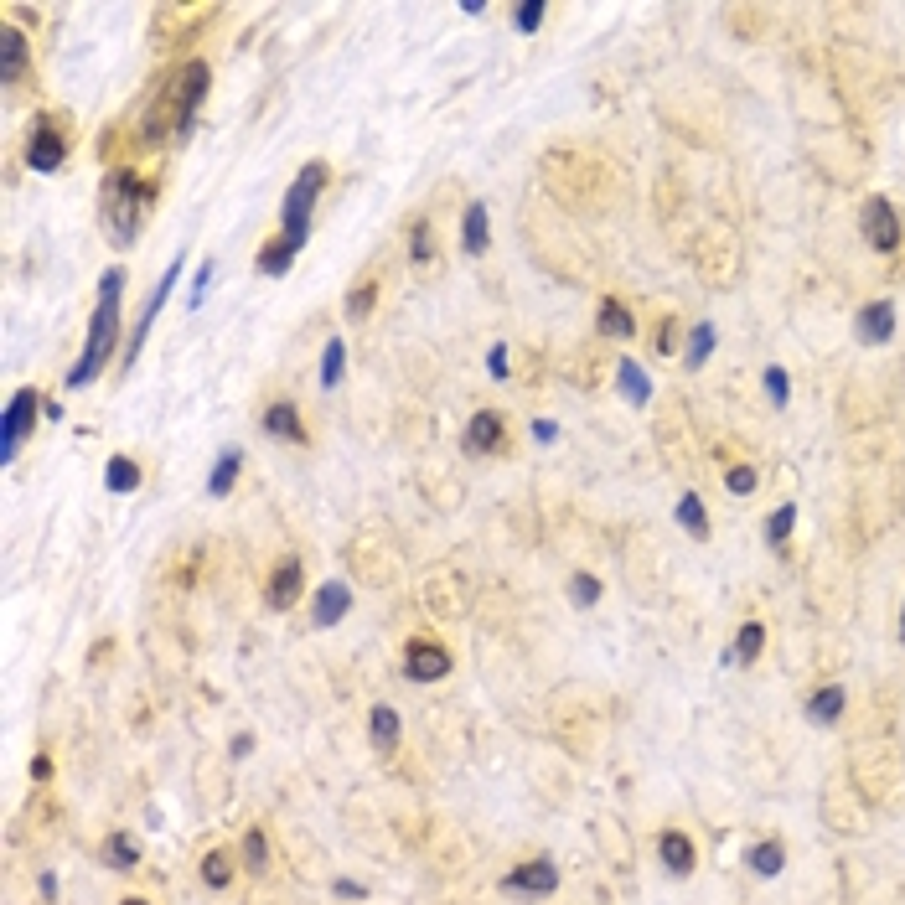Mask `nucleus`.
<instances>
[{"mask_svg": "<svg viewBox=\"0 0 905 905\" xmlns=\"http://www.w3.org/2000/svg\"><path fill=\"white\" fill-rule=\"evenodd\" d=\"M207 83H213L207 63H181L176 73H166L156 104H150V114H145V140H166V135L187 140L192 125H197V109L207 99Z\"/></svg>", "mask_w": 905, "mask_h": 905, "instance_id": "obj_1", "label": "nucleus"}, {"mask_svg": "<svg viewBox=\"0 0 905 905\" xmlns=\"http://www.w3.org/2000/svg\"><path fill=\"white\" fill-rule=\"evenodd\" d=\"M119 300H125V269H104L99 275V306H94V321H88V347L78 357V368L68 373L73 388L94 383L99 368L109 362V352L119 342Z\"/></svg>", "mask_w": 905, "mask_h": 905, "instance_id": "obj_2", "label": "nucleus"}, {"mask_svg": "<svg viewBox=\"0 0 905 905\" xmlns=\"http://www.w3.org/2000/svg\"><path fill=\"white\" fill-rule=\"evenodd\" d=\"M150 207H156V181H140L130 166L109 171L104 181V228L114 233V244H135Z\"/></svg>", "mask_w": 905, "mask_h": 905, "instance_id": "obj_3", "label": "nucleus"}, {"mask_svg": "<svg viewBox=\"0 0 905 905\" xmlns=\"http://www.w3.org/2000/svg\"><path fill=\"white\" fill-rule=\"evenodd\" d=\"M321 192H326V161H306L300 166V176L290 181V192H285V202H280V238L300 254L306 249V238H311V218H316V202H321Z\"/></svg>", "mask_w": 905, "mask_h": 905, "instance_id": "obj_4", "label": "nucleus"}, {"mask_svg": "<svg viewBox=\"0 0 905 905\" xmlns=\"http://www.w3.org/2000/svg\"><path fill=\"white\" fill-rule=\"evenodd\" d=\"M37 409H42L37 388H16V394H11V404H6V425H0V461H16V450H21L26 430L37 425Z\"/></svg>", "mask_w": 905, "mask_h": 905, "instance_id": "obj_5", "label": "nucleus"}, {"mask_svg": "<svg viewBox=\"0 0 905 905\" xmlns=\"http://www.w3.org/2000/svg\"><path fill=\"white\" fill-rule=\"evenodd\" d=\"M864 244L874 254H895L900 249V218L885 197H869L864 202Z\"/></svg>", "mask_w": 905, "mask_h": 905, "instance_id": "obj_6", "label": "nucleus"}, {"mask_svg": "<svg viewBox=\"0 0 905 905\" xmlns=\"http://www.w3.org/2000/svg\"><path fill=\"white\" fill-rule=\"evenodd\" d=\"M63 161H68V140L57 135L52 119H37L32 140H26V166L42 171V176H52V171H63Z\"/></svg>", "mask_w": 905, "mask_h": 905, "instance_id": "obj_7", "label": "nucleus"}, {"mask_svg": "<svg viewBox=\"0 0 905 905\" xmlns=\"http://www.w3.org/2000/svg\"><path fill=\"white\" fill-rule=\"evenodd\" d=\"M404 673H409V683H440V678L450 673V652H445L440 642L414 637V642L404 647Z\"/></svg>", "mask_w": 905, "mask_h": 905, "instance_id": "obj_8", "label": "nucleus"}, {"mask_svg": "<svg viewBox=\"0 0 905 905\" xmlns=\"http://www.w3.org/2000/svg\"><path fill=\"white\" fill-rule=\"evenodd\" d=\"M181 280V259H171V269L161 275V285L145 295V311H140V321H135V331H130V352H125V362H135L140 357V347H145V337H150V326H156V316H161V306L171 300V285Z\"/></svg>", "mask_w": 905, "mask_h": 905, "instance_id": "obj_9", "label": "nucleus"}, {"mask_svg": "<svg viewBox=\"0 0 905 905\" xmlns=\"http://www.w3.org/2000/svg\"><path fill=\"white\" fill-rule=\"evenodd\" d=\"M502 890H507V895H554V890H559V869H554L549 859H533V864H523V869H512L507 880H502Z\"/></svg>", "mask_w": 905, "mask_h": 905, "instance_id": "obj_10", "label": "nucleus"}, {"mask_svg": "<svg viewBox=\"0 0 905 905\" xmlns=\"http://www.w3.org/2000/svg\"><path fill=\"white\" fill-rule=\"evenodd\" d=\"M26 63H32L26 32H16V26H0V78H6V83L26 78Z\"/></svg>", "mask_w": 905, "mask_h": 905, "instance_id": "obj_11", "label": "nucleus"}, {"mask_svg": "<svg viewBox=\"0 0 905 905\" xmlns=\"http://www.w3.org/2000/svg\"><path fill=\"white\" fill-rule=\"evenodd\" d=\"M497 445H502V419L492 409H476L466 425V456H492Z\"/></svg>", "mask_w": 905, "mask_h": 905, "instance_id": "obj_12", "label": "nucleus"}, {"mask_svg": "<svg viewBox=\"0 0 905 905\" xmlns=\"http://www.w3.org/2000/svg\"><path fill=\"white\" fill-rule=\"evenodd\" d=\"M264 600L275 611H290L295 600H300V559H285V564H275V575H269V590H264Z\"/></svg>", "mask_w": 905, "mask_h": 905, "instance_id": "obj_13", "label": "nucleus"}, {"mask_svg": "<svg viewBox=\"0 0 905 905\" xmlns=\"http://www.w3.org/2000/svg\"><path fill=\"white\" fill-rule=\"evenodd\" d=\"M264 435L290 440V445H306V425H300V409H295V404H269V409H264Z\"/></svg>", "mask_w": 905, "mask_h": 905, "instance_id": "obj_14", "label": "nucleus"}, {"mask_svg": "<svg viewBox=\"0 0 905 905\" xmlns=\"http://www.w3.org/2000/svg\"><path fill=\"white\" fill-rule=\"evenodd\" d=\"M895 337V306L890 300H874L859 311V342H890Z\"/></svg>", "mask_w": 905, "mask_h": 905, "instance_id": "obj_15", "label": "nucleus"}, {"mask_svg": "<svg viewBox=\"0 0 905 905\" xmlns=\"http://www.w3.org/2000/svg\"><path fill=\"white\" fill-rule=\"evenodd\" d=\"M347 606H352V590L342 580H326L321 595H316V626H337L347 616Z\"/></svg>", "mask_w": 905, "mask_h": 905, "instance_id": "obj_16", "label": "nucleus"}, {"mask_svg": "<svg viewBox=\"0 0 905 905\" xmlns=\"http://www.w3.org/2000/svg\"><path fill=\"white\" fill-rule=\"evenodd\" d=\"M595 326H600V337H621V342L631 337V331H637V321H631V311L621 306L616 295H606V300H600V311H595Z\"/></svg>", "mask_w": 905, "mask_h": 905, "instance_id": "obj_17", "label": "nucleus"}, {"mask_svg": "<svg viewBox=\"0 0 905 905\" xmlns=\"http://www.w3.org/2000/svg\"><path fill=\"white\" fill-rule=\"evenodd\" d=\"M461 244H466V254H487V202H466Z\"/></svg>", "mask_w": 905, "mask_h": 905, "instance_id": "obj_18", "label": "nucleus"}, {"mask_svg": "<svg viewBox=\"0 0 905 905\" xmlns=\"http://www.w3.org/2000/svg\"><path fill=\"white\" fill-rule=\"evenodd\" d=\"M657 849H662V864H668V874H688V869H693V843H688L683 833L668 828V833L657 838Z\"/></svg>", "mask_w": 905, "mask_h": 905, "instance_id": "obj_19", "label": "nucleus"}, {"mask_svg": "<svg viewBox=\"0 0 905 905\" xmlns=\"http://www.w3.org/2000/svg\"><path fill=\"white\" fill-rule=\"evenodd\" d=\"M238 471H244V450H223L218 466H213V476H207V492H213V497H228L233 481H238Z\"/></svg>", "mask_w": 905, "mask_h": 905, "instance_id": "obj_20", "label": "nucleus"}, {"mask_svg": "<svg viewBox=\"0 0 905 905\" xmlns=\"http://www.w3.org/2000/svg\"><path fill=\"white\" fill-rule=\"evenodd\" d=\"M290 264H295V249L285 244V238H269V244L259 249V275H269V280L290 275Z\"/></svg>", "mask_w": 905, "mask_h": 905, "instance_id": "obj_21", "label": "nucleus"}, {"mask_svg": "<svg viewBox=\"0 0 905 905\" xmlns=\"http://www.w3.org/2000/svg\"><path fill=\"white\" fill-rule=\"evenodd\" d=\"M104 864L109 869H135L140 864V843L130 833H109L104 838Z\"/></svg>", "mask_w": 905, "mask_h": 905, "instance_id": "obj_22", "label": "nucleus"}, {"mask_svg": "<svg viewBox=\"0 0 905 905\" xmlns=\"http://www.w3.org/2000/svg\"><path fill=\"white\" fill-rule=\"evenodd\" d=\"M838 714H843V688H838V683H828V688L812 693V704H807V719H812V724H833Z\"/></svg>", "mask_w": 905, "mask_h": 905, "instance_id": "obj_23", "label": "nucleus"}, {"mask_svg": "<svg viewBox=\"0 0 905 905\" xmlns=\"http://www.w3.org/2000/svg\"><path fill=\"white\" fill-rule=\"evenodd\" d=\"M616 383H621V394H626L631 404H647V399H652V383H647V373L637 368V362H616Z\"/></svg>", "mask_w": 905, "mask_h": 905, "instance_id": "obj_24", "label": "nucleus"}, {"mask_svg": "<svg viewBox=\"0 0 905 905\" xmlns=\"http://www.w3.org/2000/svg\"><path fill=\"white\" fill-rule=\"evenodd\" d=\"M761 647H766V626H761V621H745L740 637H735V647H730V662H756Z\"/></svg>", "mask_w": 905, "mask_h": 905, "instance_id": "obj_25", "label": "nucleus"}, {"mask_svg": "<svg viewBox=\"0 0 905 905\" xmlns=\"http://www.w3.org/2000/svg\"><path fill=\"white\" fill-rule=\"evenodd\" d=\"M104 487H109V492H135V487H140V466H135L130 456H114V461L104 466Z\"/></svg>", "mask_w": 905, "mask_h": 905, "instance_id": "obj_26", "label": "nucleus"}, {"mask_svg": "<svg viewBox=\"0 0 905 905\" xmlns=\"http://www.w3.org/2000/svg\"><path fill=\"white\" fill-rule=\"evenodd\" d=\"M342 368H347V342L331 337L326 352H321V388H337V383H342Z\"/></svg>", "mask_w": 905, "mask_h": 905, "instance_id": "obj_27", "label": "nucleus"}, {"mask_svg": "<svg viewBox=\"0 0 905 905\" xmlns=\"http://www.w3.org/2000/svg\"><path fill=\"white\" fill-rule=\"evenodd\" d=\"M745 864L771 880V874H781V864H787V849H781V843H756V849L745 854Z\"/></svg>", "mask_w": 905, "mask_h": 905, "instance_id": "obj_28", "label": "nucleus"}, {"mask_svg": "<svg viewBox=\"0 0 905 905\" xmlns=\"http://www.w3.org/2000/svg\"><path fill=\"white\" fill-rule=\"evenodd\" d=\"M678 523H683L688 533H699V538L709 533V512H704V502L693 497V492H683V497H678Z\"/></svg>", "mask_w": 905, "mask_h": 905, "instance_id": "obj_29", "label": "nucleus"}, {"mask_svg": "<svg viewBox=\"0 0 905 905\" xmlns=\"http://www.w3.org/2000/svg\"><path fill=\"white\" fill-rule=\"evenodd\" d=\"M373 745H378V750H394V745H399V714L383 709V704L373 709Z\"/></svg>", "mask_w": 905, "mask_h": 905, "instance_id": "obj_30", "label": "nucleus"}, {"mask_svg": "<svg viewBox=\"0 0 905 905\" xmlns=\"http://www.w3.org/2000/svg\"><path fill=\"white\" fill-rule=\"evenodd\" d=\"M202 880H207V890H228L233 859H228V854H207V859H202Z\"/></svg>", "mask_w": 905, "mask_h": 905, "instance_id": "obj_31", "label": "nucleus"}, {"mask_svg": "<svg viewBox=\"0 0 905 905\" xmlns=\"http://www.w3.org/2000/svg\"><path fill=\"white\" fill-rule=\"evenodd\" d=\"M709 352H714V326L699 321V326H693V342H688V368H704Z\"/></svg>", "mask_w": 905, "mask_h": 905, "instance_id": "obj_32", "label": "nucleus"}, {"mask_svg": "<svg viewBox=\"0 0 905 905\" xmlns=\"http://www.w3.org/2000/svg\"><path fill=\"white\" fill-rule=\"evenodd\" d=\"M792 523H797V507H792V502L776 507L771 518H766V543H776V549H781V543H787V533H792Z\"/></svg>", "mask_w": 905, "mask_h": 905, "instance_id": "obj_33", "label": "nucleus"}, {"mask_svg": "<svg viewBox=\"0 0 905 905\" xmlns=\"http://www.w3.org/2000/svg\"><path fill=\"white\" fill-rule=\"evenodd\" d=\"M373 300H378V285H373V280H357V285H352V295H347V316H352V321H362V316L373 311Z\"/></svg>", "mask_w": 905, "mask_h": 905, "instance_id": "obj_34", "label": "nucleus"}, {"mask_svg": "<svg viewBox=\"0 0 905 905\" xmlns=\"http://www.w3.org/2000/svg\"><path fill=\"white\" fill-rule=\"evenodd\" d=\"M569 600H575V606H595V600H600V580L595 575H575V580H569Z\"/></svg>", "mask_w": 905, "mask_h": 905, "instance_id": "obj_35", "label": "nucleus"}, {"mask_svg": "<svg viewBox=\"0 0 905 905\" xmlns=\"http://www.w3.org/2000/svg\"><path fill=\"white\" fill-rule=\"evenodd\" d=\"M244 859H249V869H264V864H269V843H264L259 828L244 833Z\"/></svg>", "mask_w": 905, "mask_h": 905, "instance_id": "obj_36", "label": "nucleus"}, {"mask_svg": "<svg viewBox=\"0 0 905 905\" xmlns=\"http://www.w3.org/2000/svg\"><path fill=\"white\" fill-rule=\"evenodd\" d=\"M538 21H543V6H538V0H523V6H512V26H518V32H538Z\"/></svg>", "mask_w": 905, "mask_h": 905, "instance_id": "obj_37", "label": "nucleus"}, {"mask_svg": "<svg viewBox=\"0 0 905 905\" xmlns=\"http://www.w3.org/2000/svg\"><path fill=\"white\" fill-rule=\"evenodd\" d=\"M724 481H730L735 497H750V492H756V471H750V466H730V476H724Z\"/></svg>", "mask_w": 905, "mask_h": 905, "instance_id": "obj_38", "label": "nucleus"}, {"mask_svg": "<svg viewBox=\"0 0 905 905\" xmlns=\"http://www.w3.org/2000/svg\"><path fill=\"white\" fill-rule=\"evenodd\" d=\"M414 259H419V264H430V259H435V244H430V223H425V218L414 223Z\"/></svg>", "mask_w": 905, "mask_h": 905, "instance_id": "obj_39", "label": "nucleus"}, {"mask_svg": "<svg viewBox=\"0 0 905 905\" xmlns=\"http://www.w3.org/2000/svg\"><path fill=\"white\" fill-rule=\"evenodd\" d=\"M766 394H771L776 404H787V394H792V383H787V373H781V368H766Z\"/></svg>", "mask_w": 905, "mask_h": 905, "instance_id": "obj_40", "label": "nucleus"}, {"mask_svg": "<svg viewBox=\"0 0 905 905\" xmlns=\"http://www.w3.org/2000/svg\"><path fill=\"white\" fill-rule=\"evenodd\" d=\"M207 280H213V264L202 259V269H197V280H192V306H202V295H207Z\"/></svg>", "mask_w": 905, "mask_h": 905, "instance_id": "obj_41", "label": "nucleus"}, {"mask_svg": "<svg viewBox=\"0 0 905 905\" xmlns=\"http://www.w3.org/2000/svg\"><path fill=\"white\" fill-rule=\"evenodd\" d=\"M678 347V321H662V331H657V352H673Z\"/></svg>", "mask_w": 905, "mask_h": 905, "instance_id": "obj_42", "label": "nucleus"}, {"mask_svg": "<svg viewBox=\"0 0 905 905\" xmlns=\"http://www.w3.org/2000/svg\"><path fill=\"white\" fill-rule=\"evenodd\" d=\"M533 440L554 445V440H559V425H554V419H533Z\"/></svg>", "mask_w": 905, "mask_h": 905, "instance_id": "obj_43", "label": "nucleus"}, {"mask_svg": "<svg viewBox=\"0 0 905 905\" xmlns=\"http://www.w3.org/2000/svg\"><path fill=\"white\" fill-rule=\"evenodd\" d=\"M487 368H492V378H507V347H502V342L487 352Z\"/></svg>", "mask_w": 905, "mask_h": 905, "instance_id": "obj_44", "label": "nucleus"}, {"mask_svg": "<svg viewBox=\"0 0 905 905\" xmlns=\"http://www.w3.org/2000/svg\"><path fill=\"white\" fill-rule=\"evenodd\" d=\"M337 895H342V900H362L368 890H362V885H352V880H342V885H337Z\"/></svg>", "mask_w": 905, "mask_h": 905, "instance_id": "obj_45", "label": "nucleus"}, {"mask_svg": "<svg viewBox=\"0 0 905 905\" xmlns=\"http://www.w3.org/2000/svg\"><path fill=\"white\" fill-rule=\"evenodd\" d=\"M32 776H37V781H47V776H52V761H47V756H37V761H32Z\"/></svg>", "mask_w": 905, "mask_h": 905, "instance_id": "obj_46", "label": "nucleus"}, {"mask_svg": "<svg viewBox=\"0 0 905 905\" xmlns=\"http://www.w3.org/2000/svg\"><path fill=\"white\" fill-rule=\"evenodd\" d=\"M119 905H145V900H140V895H130V900H119Z\"/></svg>", "mask_w": 905, "mask_h": 905, "instance_id": "obj_47", "label": "nucleus"}, {"mask_svg": "<svg viewBox=\"0 0 905 905\" xmlns=\"http://www.w3.org/2000/svg\"><path fill=\"white\" fill-rule=\"evenodd\" d=\"M900 642H905V611H900Z\"/></svg>", "mask_w": 905, "mask_h": 905, "instance_id": "obj_48", "label": "nucleus"}]
</instances>
